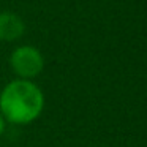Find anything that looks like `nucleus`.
I'll return each instance as SVG.
<instances>
[{"instance_id": "nucleus-3", "label": "nucleus", "mask_w": 147, "mask_h": 147, "mask_svg": "<svg viewBox=\"0 0 147 147\" xmlns=\"http://www.w3.org/2000/svg\"><path fill=\"white\" fill-rule=\"evenodd\" d=\"M26 33V22L13 11H0V41L13 43Z\"/></svg>"}, {"instance_id": "nucleus-1", "label": "nucleus", "mask_w": 147, "mask_h": 147, "mask_svg": "<svg viewBox=\"0 0 147 147\" xmlns=\"http://www.w3.org/2000/svg\"><path fill=\"white\" fill-rule=\"evenodd\" d=\"M45 103V93L38 84L16 78L0 92V114L7 123L29 125L43 114Z\"/></svg>"}, {"instance_id": "nucleus-2", "label": "nucleus", "mask_w": 147, "mask_h": 147, "mask_svg": "<svg viewBox=\"0 0 147 147\" xmlns=\"http://www.w3.org/2000/svg\"><path fill=\"white\" fill-rule=\"evenodd\" d=\"M10 67L16 78L33 81L45 70V57L36 46L21 45L11 52Z\"/></svg>"}, {"instance_id": "nucleus-4", "label": "nucleus", "mask_w": 147, "mask_h": 147, "mask_svg": "<svg viewBox=\"0 0 147 147\" xmlns=\"http://www.w3.org/2000/svg\"><path fill=\"white\" fill-rule=\"evenodd\" d=\"M5 128H7V120L3 119V115L0 114V136L5 133Z\"/></svg>"}]
</instances>
